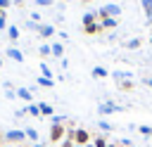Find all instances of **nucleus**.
<instances>
[{"label":"nucleus","instance_id":"obj_40","mask_svg":"<svg viewBox=\"0 0 152 147\" xmlns=\"http://www.w3.org/2000/svg\"><path fill=\"white\" fill-rule=\"evenodd\" d=\"M33 147H43V145H40V142H36V145H33Z\"/></svg>","mask_w":152,"mask_h":147},{"label":"nucleus","instance_id":"obj_26","mask_svg":"<svg viewBox=\"0 0 152 147\" xmlns=\"http://www.w3.org/2000/svg\"><path fill=\"white\" fill-rule=\"evenodd\" d=\"M26 114H31V116H40V109H38V104H33V102H31V104L26 107Z\"/></svg>","mask_w":152,"mask_h":147},{"label":"nucleus","instance_id":"obj_6","mask_svg":"<svg viewBox=\"0 0 152 147\" xmlns=\"http://www.w3.org/2000/svg\"><path fill=\"white\" fill-rule=\"evenodd\" d=\"M38 36H40V38H52V36H55V26L40 24V26H38Z\"/></svg>","mask_w":152,"mask_h":147},{"label":"nucleus","instance_id":"obj_18","mask_svg":"<svg viewBox=\"0 0 152 147\" xmlns=\"http://www.w3.org/2000/svg\"><path fill=\"white\" fill-rule=\"evenodd\" d=\"M97 128H100L102 133H112V130H114V126H112L109 121H104V119H100V121H97Z\"/></svg>","mask_w":152,"mask_h":147},{"label":"nucleus","instance_id":"obj_33","mask_svg":"<svg viewBox=\"0 0 152 147\" xmlns=\"http://www.w3.org/2000/svg\"><path fill=\"white\" fill-rule=\"evenodd\" d=\"M10 2H12V0H0V9H7V7H10Z\"/></svg>","mask_w":152,"mask_h":147},{"label":"nucleus","instance_id":"obj_16","mask_svg":"<svg viewBox=\"0 0 152 147\" xmlns=\"http://www.w3.org/2000/svg\"><path fill=\"white\" fill-rule=\"evenodd\" d=\"M93 145L95 147H107L109 140H107V135H93Z\"/></svg>","mask_w":152,"mask_h":147},{"label":"nucleus","instance_id":"obj_25","mask_svg":"<svg viewBox=\"0 0 152 147\" xmlns=\"http://www.w3.org/2000/svg\"><path fill=\"white\" fill-rule=\"evenodd\" d=\"M40 76H45V78H52V71H50V66H48L45 62H40Z\"/></svg>","mask_w":152,"mask_h":147},{"label":"nucleus","instance_id":"obj_47","mask_svg":"<svg viewBox=\"0 0 152 147\" xmlns=\"http://www.w3.org/2000/svg\"><path fill=\"white\" fill-rule=\"evenodd\" d=\"M33 2H36V0H33Z\"/></svg>","mask_w":152,"mask_h":147},{"label":"nucleus","instance_id":"obj_15","mask_svg":"<svg viewBox=\"0 0 152 147\" xmlns=\"http://www.w3.org/2000/svg\"><path fill=\"white\" fill-rule=\"evenodd\" d=\"M50 47H52V57H59V59L64 57V45L62 43H52Z\"/></svg>","mask_w":152,"mask_h":147},{"label":"nucleus","instance_id":"obj_11","mask_svg":"<svg viewBox=\"0 0 152 147\" xmlns=\"http://www.w3.org/2000/svg\"><path fill=\"white\" fill-rule=\"evenodd\" d=\"M116 17H104V19H100V26L102 28H116Z\"/></svg>","mask_w":152,"mask_h":147},{"label":"nucleus","instance_id":"obj_38","mask_svg":"<svg viewBox=\"0 0 152 147\" xmlns=\"http://www.w3.org/2000/svg\"><path fill=\"white\" fill-rule=\"evenodd\" d=\"M107 147H119V145H116V142H109V145H107Z\"/></svg>","mask_w":152,"mask_h":147},{"label":"nucleus","instance_id":"obj_35","mask_svg":"<svg viewBox=\"0 0 152 147\" xmlns=\"http://www.w3.org/2000/svg\"><path fill=\"white\" fill-rule=\"evenodd\" d=\"M142 83H145L147 88H152V76H147V78H142Z\"/></svg>","mask_w":152,"mask_h":147},{"label":"nucleus","instance_id":"obj_19","mask_svg":"<svg viewBox=\"0 0 152 147\" xmlns=\"http://www.w3.org/2000/svg\"><path fill=\"white\" fill-rule=\"evenodd\" d=\"M93 76H95V78H107L109 71H107L104 66H95V69H93Z\"/></svg>","mask_w":152,"mask_h":147},{"label":"nucleus","instance_id":"obj_14","mask_svg":"<svg viewBox=\"0 0 152 147\" xmlns=\"http://www.w3.org/2000/svg\"><path fill=\"white\" fill-rule=\"evenodd\" d=\"M140 45H142V38H131V40H126V43H124V47H126V50H138Z\"/></svg>","mask_w":152,"mask_h":147},{"label":"nucleus","instance_id":"obj_44","mask_svg":"<svg viewBox=\"0 0 152 147\" xmlns=\"http://www.w3.org/2000/svg\"><path fill=\"white\" fill-rule=\"evenodd\" d=\"M0 66H2V59H0Z\"/></svg>","mask_w":152,"mask_h":147},{"label":"nucleus","instance_id":"obj_12","mask_svg":"<svg viewBox=\"0 0 152 147\" xmlns=\"http://www.w3.org/2000/svg\"><path fill=\"white\" fill-rule=\"evenodd\" d=\"M38 109H40V116H52L55 114L52 104H48V102H38Z\"/></svg>","mask_w":152,"mask_h":147},{"label":"nucleus","instance_id":"obj_32","mask_svg":"<svg viewBox=\"0 0 152 147\" xmlns=\"http://www.w3.org/2000/svg\"><path fill=\"white\" fill-rule=\"evenodd\" d=\"M66 116H52V123H64Z\"/></svg>","mask_w":152,"mask_h":147},{"label":"nucleus","instance_id":"obj_13","mask_svg":"<svg viewBox=\"0 0 152 147\" xmlns=\"http://www.w3.org/2000/svg\"><path fill=\"white\" fill-rule=\"evenodd\" d=\"M81 21H83V26H88V24H95V21H97V9H95V12H86Z\"/></svg>","mask_w":152,"mask_h":147},{"label":"nucleus","instance_id":"obj_34","mask_svg":"<svg viewBox=\"0 0 152 147\" xmlns=\"http://www.w3.org/2000/svg\"><path fill=\"white\" fill-rule=\"evenodd\" d=\"M31 21H40V14L38 12H31Z\"/></svg>","mask_w":152,"mask_h":147},{"label":"nucleus","instance_id":"obj_28","mask_svg":"<svg viewBox=\"0 0 152 147\" xmlns=\"http://www.w3.org/2000/svg\"><path fill=\"white\" fill-rule=\"evenodd\" d=\"M138 130H140L142 135H147V138L152 135V126H138Z\"/></svg>","mask_w":152,"mask_h":147},{"label":"nucleus","instance_id":"obj_27","mask_svg":"<svg viewBox=\"0 0 152 147\" xmlns=\"http://www.w3.org/2000/svg\"><path fill=\"white\" fill-rule=\"evenodd\" d=\"M2 28H7V12L5 9H0V31Z\"/></svg>","mask_w":152,"mask_h":147},{"label":"nucleus","instance_id":"obj_39","mask_svg":"<svg viewBox=\"0 0 152 147\" xmlns=\"http://www.w3.org/2000/svg\"><path fill=\"white\" fill-rule=\"evenodd\" d=\"M86 147H95V145H93V142H88V145H86Z\"/></svg>","mask_w":152,"mask_h":147},{"label":"nucleus","instance_id":"obj_36","mask_svg":"<svg viewBox=\"0 0 152 147\" xmlns=\"http://www.w3.org/2000/svg\"><path fill=\"white\" fill-rule=\"evenodd\" d=\"M12 2H14V5H24V0H12Z\"/></svg>","mask_w":152,"mask_h":147},{"label":"nucleus","instance_id":"obj_20","mask_svg":"<svg viewBox=\"0 0 152 147\" xmlns=\"http://www.w3.org/2000/svg\"><path fill=\"white\" fill-rule=\"evenodd\" d=\"M38 85H40V88H52V85H55V78H45V76H38Z\"/></svg>","mask_w":152,"mask_h":147},{"label":"nucleus","instance_id":"obj_22","mask_svg":"<svg viewBox=\"0 0 152 147\" xmlns=\"http://www.w3.org/2000/svg\"><path fill=\"white\" fill-rule=\"evenodd\" d=\"M24 133H26V138H28V140H31V142H33V145H36V142H38V130H36V128H26V130H24Z\"/></svg>","mask_w":152,"mask_h":147},{"label":"nucleus","instance_id":"obj_5","mask_svg":"<svg viewBox=\"0 0 152 147\" xmlns=\"http://www.w3.org/2000/svg\"><path fill=\"white\" fill-rule=\"evenodd\" d=\"M88 142H93V135L86 128H76L74 130V145H88Z\"/></svg>","mask_w":152,"mask_h":147},{"label":"nucleus","instance_id":"obj_21","mask_svg":"<svg viewBox=\"0 0 152 147\" xmlns=\"http://www.w3.org/2000/svg\"><path fill=\"white\" fill-rule=\"evenodd\" d=\"M38 55H40V57H50V55H52V47H50L48 43H43V45L38 47Z\"/></svg>","mask_w":152,"mask_h":147},{"label":"nucleus","instance_id":"obj_30","mask_svg":"<svg viewBox=\"0 0 152 147\" xmlns=\"http://www.w3.org/2000/svg\"><path fill=\"white\" fill-rule=\"evenodd\" d=\"M59 145H62V147H74V140H71V138H64Z\"/></svg>","mask_w":152,"mask_h":147},{"label":"nucleus","instance_id":"obj_46","mask_svg":"<svg viewBox=\"0 0 152 147\" xmlns=\"http://www.w3.org/2000/svg\"><path fill=\"white\" fill-rule=\"evenodd\" d=\"M150 43H152V38H150Z\"/></svg>","mask_w":152,"mask_h":147},{"label":"nucleus","instance_id":"obj_3","mask_svg":"<svg viewBox=\"0 0 152 147\" xmlns=\"http://www.w3.org/2000/svg\"><path fill=\"white\" fill-rule=\"evenodd\" d=\"M2 138H5L10 145H19V142H24V140H26V133H24V130H19V128H12V130H7Z\"/></svg>","mask_w":152,"mask_h":147},{"label":"nucleus","instance_id":"obj_17","mask_svg":"<svg viewBox=\"0 0 152 147\" xmlns=\"http://www.w3.org/2000/svg\"><path fill=\"white\" fill-rule=\"evenodd\" d=\"M112 76H114V81H116V83H119V81H126V78H133V74H131V71H114Z\"/></svg>","mask_w":152,"mask_h":147},{"label":"nucleus","instance_id":"obj_4","mask_svg":"<svg viewBox=\"0 0 152 147\" xmlns=\"http://www.w3.org/2000/svg\"><path fill=\"white\" fill-rule=\"evenodd\" d=\"M114 111H124V107H119V104L112 102V100H107V102H102V104L97 107V114H100V116H107V114H114Z\"/></svg>","mask_w":152,"mask_h":147},{"label":"nucleus","instance_id":"obj_24","mask_svg":"<svg viewBox=\"0 0 152 147\" xmlns=\"http://www.w3.org/2000/svg\"><path fill=\"white\" fill-rule=\"evenodd\" d=\"M140 5H142L145 17H150V14H152V0H140Z\"/></svg>","mask_w":152,"mask_h":147},{"label":"nucleus","instance_id":"obj_37","mask_svg":"<svg viewBox=\"0 0 152 147\" xmlns=\"http://www.w3.org/2000/svg\"><path fill=\"white\" fill-rule=\"evenodd\" d=\"M145 24H152V14H150V17H147V21H145Z\"/></svg>","mask_w":152,"mask_h":147},{"label":"nucleus","instance_id":"obj_42","mask_svg":"<svg viewBox=\"0 0 152 147\" xmlns=\"http://www.w3.org/2000/svg\"><path fill=\"white\" fill-rule=\"evenodd\" d=\"M81 2H90V0H81Z\"/></svg>","mask_w":152,"mask_h":147},{"label":"nucleus","instance_id":"obj_10","mask_svg":"<svg viewBox=\"0 0 152 147\" xmlns=\"http://www.w3.org/2000/svg\"><path fill=\"white\" fill-rule=\"evenodd\" d=\"M17 97L24 100V102H28V104H31V100H33V95H31L28 88H17Z\"/></svg>","mask_w":152,"mask_h":147},{"label":"nucleus","instance_id":"obj_45","mask_svg":"<svg viewBox=\"0 0 152 147\" xmlns=\"http://www.w3.org/2000/svg\"><path fill=\"white\" fill-rule=\"evenodd\" d=\"M0 142H2V135H0Z\"/></svg>","mask_w":152,"mask_h":147},{"label":"nucleus","instance_id":"obj_8","mask_svg":"<svg viewBox=\"0 0 152 147\" xmlns=\"http://www.w3.org/2000/svg\"><path fill=\"white\" fill-rule=\"evenodd\" d=\"M7 57H10L12 62H24V52L17 50V47H7Z\"/></svg>","mask_w":152,"mask_h":147},{"label":"nucleus","instance_id":"obj_43","mask_svg":"<svg viewBox=\"0 0 152 147\" xmlns=\"http://www.w3.org/2000/svg\"><path fill=\"white\" fill-rule=\"evenodd\" d=\"M7 147H17V145H7Z\"/></svg>","mask_w":152,"mask_h":147},{"label":"nucleus","instance_id":"obj_7","mask_svg":"<svg viewBox=\"0 0 152 147\" xmlns=\"http://www.w3.org/2000/svg\"><path fill=\"white\" fill-rule=\"evenodd\" d=\"M83 31H86L88 36H97V33H102L104 28L100 26V21H95V24H88V26H83Z\"/></svg>","mask_w":152,"mask_h":147},{"label":"nucleus","instance_id":"obj_41","mask_svg":"<svg viewBox=\"0 0 152 147\" xmlns=\"http://www.w3.org/2000/svg\"><path fill=\"white\" fill-rule=\"evenodd\" d=\"M74 147H86V145H74Z\"/></svg>","mask_w":152,"mask_h":147},{"label":"nucleus","instance_id":"obj_23","mask_svg":"<svg viewBox=\"0 0 152 147\" xmlns=\"http://www.w3.org/2000/svg\"><path fill=\"white\" fill-rule=\"evenodd\" d=\"M7 36H10V40H19V28L17 26H7Z\"/></svg>","mask_w":152,"mask_h":147},{"label":"nucleus","instance_id":"obj_31","mask_svg":"<svg viewBox=\"0 0 152 147\" xmlns=\"http://www.w3.org/2000/svg\"><path fill=\"white\" fill-rule=\"evenodd\" d=\"M26 26H28L31 31H38V26H40V24H38V21H26Z\"/></svg>","mask_w":152,"mask_h":147},{"label":"nucleus","instance_id":"obj_1","mask_svg":"<svg viewBox=\"0 0 152 147\" xmlns=\"http://www.w3.org/2000/svg\"><path fill=\"white\" fill-rule=\"evenodd\" d=\"M64 138H66V126H64V123H52V126H50L48 140H50L52 145H57V142H62Z\"/></svg>","mask_w":152,"mask_h":147},{"label":"nucleus","instance_id":"obj_29","mask_svg":"<svg viewBox=\"0 0 152 147\" xmlns=\"http://www.w3.org/2000/svg\"><path fill=\"white\" fill-rule=\"evenodd\" d=\"M52 2H55V0H36V5H38V7H50Z\"/></svg>","mask_w":152,"mask_h":147},{"label":"nucleus","instance_id":"obj_2","mask_svg":"<svg viewBox=\"0 0 152 147\" xmlns=\"http://www.w3.org/2000/svg\"><path fill=\"white\" fill-rule=\"evenodd\" d=\"M119 14H121V7L114 5V2H109V5H104V7L97 9V21L104 19V17H119Z\"/></svg>","mask_w":152,"mask_h":147},{"label":"nucleus","instance_id":"obj_9","mask_svg":"<svg viewBox=\"0 0 152 147\" xmlns=\"http://www.w3.org/2000/svg\"><path fill=\"white\" fill-rule=\"evenodd\" d=\"M116 88H119L121 92H131V90L135 88V83H133V78H126V81H119V83H116Z\"/></svg>","mask_w":152,"mask_h":147}]
</instances>
